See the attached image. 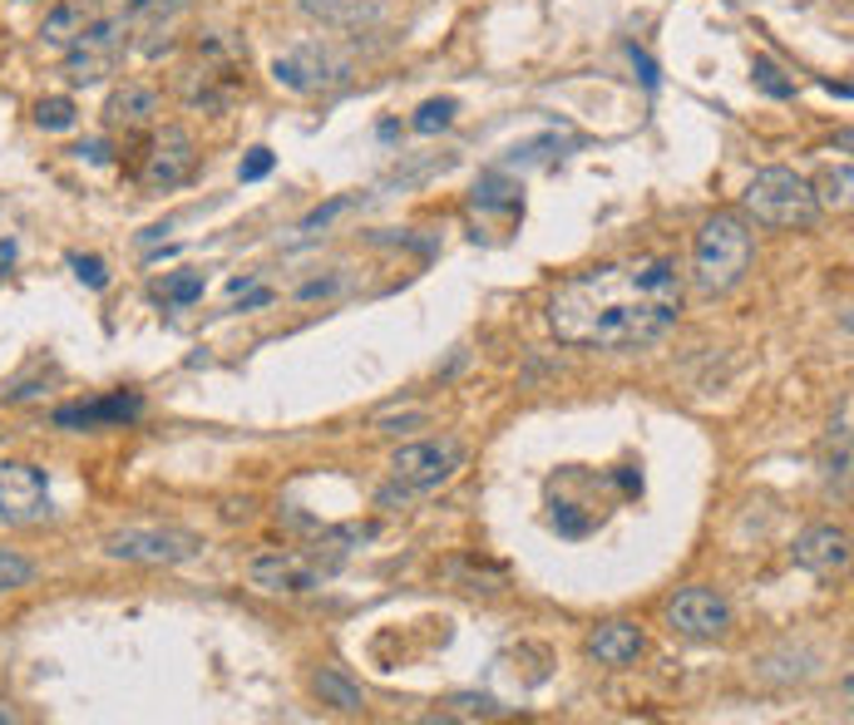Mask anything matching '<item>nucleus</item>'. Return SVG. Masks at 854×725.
<instances>
[{"mask_svg": "<svg viewBox=\"0 0 854 725\" xmlns=\"http://www.w3.org/2000/svg\"><path fill=\"white\" fill-rule=\"evenodd\" d=\"M681 316V272L667 257L602 262L549 296V326L563 345L583 351H637L662 341Z\"/></svg>", "mask_w": 854, "mask_h": 725, "instance_id": "f257e3e1", "label": "nucleus"}, {"mask_svg": "<svg viewBox=\"0 0 854 725\" xmlns=\"http://www.w3.org/2000/svg\"><path fill=\"white\" fill-rule=\"evenodd\" d=\"M750 257H756V233L742 213H711L691 242V282L706 296H726L746 282Z\"/></svg>", "mask_w": 854, "mask_h": 725, "instance_id": "f03ea898", "label": "nucleus"}, {"mask_svg": "<svg viewBox=\"0 0 854 725\" xmlns=\"http://www.w3.org/2000/svg\"><path fill=\"white\" fill-rule=\"evenodd\" d=\"M742 213L756 227L791 233V227H815L819 198L795 168H756L746 183V193H742Z\"/></svg>", "mask_w": 854, "mask_h": 725, "instance_id": "7ed1b4c3", "label": "nucleus"}, {"mask_svg": "<svg viewBox=\"0 0 854 725\" xmlns=\"http://www.w3.org/2000/svg\"><path fill=\"white\" fill-rule=\"evenodd\" d=\"M105 552L114 562H139V568H178L203 552V538L188 528H154V523H129L105 533Z\"/></svg>", "mask_w": 854, "mask_h": 725, "instance_id": "20e7f679", "label": "nucleus"}, {"mask_svg": "<svg viewBox=\"0 0 854 725\" xmlns=\"http://www.w3.org/2000/svg\"><path fill=\"white\" fill-rule=\"evenodd\" d=\"M124 50H129V20L124 16H95L89 30L65 50V79L75 89H89V85H105V79L119 69Z\"/></svg>", "mask_w": 854, "mask_h": 725, "instance_id": "39448f33", "label": "nucleus"}, {"mask_svg": "<svg viewBox=\"0 0 854 725\" xmlns=\"http://www.w3.org/2000/svg\"><path fill=\"white\" fill-rule=\"evenodd\" d=\"M272 79L292 95H326L351 79V55H341L332 40H302L272 60Z\"/></svg>", "mask_w": 854, "mask_h": 725, "instance_id": "423d86ee", "label": "nucleus"}, {"mask_svg": "<svg viewBox=\"0 0 854 725\" xmlns=\"http://www.w3.org/2000/svg\"><path fill=\"white\" fill-rule=\"evenodd\" d=\"M464 444L454 440V434H440V440H415V444H401L391 454V479L401 483L405 493H430L440 489V483H450L454 474L464 469Z\"/></svg>", "mask_w": 854, "mask_h": 725, "instance_id": "0eeeda50", "label": "nucleus"}, {"mask_svg": "<svg viewBox=\"0 0 854 725\" xmlns=\"http://www.w3.org/2000/svg\"><path fill=\"white\" fill-rule=\"evenodd\" d=\"M50 518V479L26 459H0V528H30Z\"/></svg>", "mask_w": 854, "mask_h": 725, "instance_id": "6e6552de", "label": "nucleus"}, {"mask_svg": "<svg viewBox=\"0 0 854 725\" xmlns=\"http://www.w3.org/2000/svg\"><path fill=\"white\" fill-rule=\"evenodd\" d=\"M667 621L687 641H716L732 631V602L722 592H711V587H681L667 602Z\"/></svg>", "mask_w": 854, "mask_h": 725, "instance_id": "1a4fd4ad", "label": "nucleus"}, {"mask_svg": "<svg viewBox=\"0 0 854 725\" xmlns=\"http://www.w3.org/2000/svg\"><path fill=\"white\" fill-rule=\"evenodd\" d=\"M193 168H198L193 134L174 124V129H158L154 134V148H149V158H144V168H139V183L149 193H168V188H178V183H188Z\"/></svg>", "mask_w": 854, "mask_h": 725, "instance_id": "9d476101", "label": "nucleus"}, {"mask_svg": "<svg viewBox=\"0 0 854 725\" xmlns=\"http://www.w3.org/2000/svg\"><path fill=\"white\" fill-rule=\"evenodd\" d=\"M247 582L267 597H302V592H316L326 578L297 552H257L247 562Z\"/></svg>", "mask_w": 854, "mask_h": 725, "instance_id": "9b49d317", "label": "nucleus"}, {"mask_svg": "<svg viewBox=\"0 0 854 725\" xmlns=\"http://www.w3.org/2000/svg\"><path fill=\"white\" fill-rule=\"evenodd\" d=\"M795 562L815 578H835V572L850 568V533L835 523H815L795 538Z\"/></svg>", "mask_w": 854, "mask_h": 725, "instance_id": "f8f14e48", "label": "nucleus"}, {"mask_svg": "<svg viewBox=\"0 0 854 725\" xmlns=\"http://www.w3.org/2000/svg\"><path fill=\"white\" fill-rule=\"evenodd\" d=\"M642 651H647V637H642V627L628 621V617L598 621V627L588 631V656H593L598 666H632Z\"/></svg>", "mask_w": 854, "mask_h": 725, "instance_id": "ddd939ff", "label": "nucleus"}, {"mask_svg": "<svg viewBox=\"0 0 854 725\" xmlns=\"http://www.w3.org/2000/svg\"><path fill=\"white\" fill-rule=\"evenodd\" d=\"M158 109H164V99H158L154 85H124V89H114L109 104H105V124L109 129H124V134H139L158 119Z\"/></svg>", "mask_w": 854, "mask_h": 725, "instance_id": "4468645a", "label": "nucleus"}, {"mask_svg": "<svg viewBox=\"0 0 854 725\" xmlns=\"http://www.w3.org/2000/svg\"><path fill=\"white\" fill-rule=\"evenodd\" d=\"M99 16V0H55L40 20V45L50 50H70L79 35L89 30V20Z\"/></svg>", "mask_w": 854, "mask_h": 725, "instance_id": "2eb2a0df", "label": "nucleus"}, {"mask_svg": "<svg viewBox=\"0 0 854 725\" xmlns=\"http://www.w3.org/2000/svg\"><path fill=\"white\" fill-rule=\"evenodd\" d=\"M139 410H144L139 395H109V400H89V405H65V410H55V424H60V430H95V424L139 420Z\"/></svg>", "mask_w": 854, "mask_h": 725, "instance_id": "dca6fc26", "label": "nucleus"}, {"mask_svg": "<svg viewBox=\"0 0 854 725\" xmlns=\"http://www.w3.org/2000/svg\"><path fill=\"white\" fill-rule=\"evenodd\" d=\"M371 538V528H356V523H341V528H322L316 533V543L312 552H306V562H312L322 578H332V572H341L351 562V552H356L361 543Z\"/></svg>", "mask_w": 854, "mask_h": 725, "instance_id": "f3484780", "label": "nucleus"}, {"mask_svg": "<svg viewBox=\"0 0 854 725\" xmlns=\"http://www.w3.org/2000/svg\"><path fill=\"white\" fill-rule=\"evenodd\" d=\"M312 690L322 696V706L341 711V716H361V711H366V690L351 682L341 666H322V672L312 676Z\"/></svg>", "mask_w": 854, "mask_h": 725, "instance_id": "a211bd4d", "label": "nucleus"}, {"mask_svg": "<svg viewBox=\"0 0 854 725\" xmlns=\"http://www.w3.org/2000/svg\"><path fill=\"white\" fill-rule=\"evenodd\" d=\"M297 6L306 10V16L336 20V26H375L391 0H297Z\"/></svg>", "mask_w": 854, "mask_h": 725, "instance_id": "6ab92c4d", "label": "nucleus"}, {"mask_svg": "<svg viewBox=\"0 0 854 725\" xmlns=\"http://www.w3.org/2000/svg\"><path fill=\"white\" fill-rule=\"evenodd\" d=\"M75 119H79V109H75V99H65V95H45L36 104V124L45 134H65V129H75Z\"/></svg>", "mask_w": 854, "mask_h": 725, "instance_id": "aec40b11", "label": "nucleus"}, {"mask_svg": "<svg viewBox=\"0 0 854 725\" xmlns=\"http://www.w3.org/2000/svg\"><path fill=\"white\" fill-rule=\"evenodd\" d=\"M440 716L445 721H494V716H504V706L494 696H450Z\"/></svg>", "mask_w": 854, "mask_h": 725, "instance_id": "412c9836", "label": "nucleus"}, {"mask_svg": "<svg viewBox=\"0 0 854 725\" xmlns=\"http://www.w3.org/2000/svg\"><path fill=\"white\" fill-rule=\"evenodd\" d=\"M811 188H815L819 207H850L854 173H850V164H840V168H830V173H825V178H819V183H811Z\"/></svg>", "mask_w": 854, "mask_h": 725, "instance_id": "4be33fe9", "label": "nucleus"}, {"mask_svg": "<svg viewBox=\"0 0 854 725\" xmlns=\"http://www.w3.org/2000/svg\"><path fill=\"white\" fill-rule=\"evenodd\" d=\"M36 582V562L20 558L16 548H0V592H20Z\"/></svg>", "mask_w": 854, "mask_h": 725, "instance_id": "5701e85b", "label": "nucleus"}, {"mask_svg": "<svg viewBox=\"0 0 854 725\" xmlns=\"http://www.w3.org/2000/svg\"><path fill=\"white\" fill-rule=\"evenodd\" d=\"M454 114H460V104L454 99H425L410 124H415V134H440V129H450L454 124Z\"/></svg>", "mask_w": 854, "mask_h": 725, "instance_id": "b1692460", "label": "nucleus"}, {"mask_svg": "<svg viewBox=\"0 0 854 725\" xmlns=\"http://www.w3.org/2000/svg\"><path fill=\"white\" fill-rule=\"evenodd\" d=\"M750 75H756V85L766 89L770 99H795V79H785L781 65L766 60V55H756V60H750Z\"/></svg>", "mask_w": 854, "mask_h": 725, "instance_id": "393cba45", "label": "nucleus"}, {"mask_svg": "<svg viewBox=\"0 0 854 725\" xmlns=\"http://www.w3.org/2000/svg\"><path fill=\"white\" fill-rule=\"evenodd\" d=\"M203 296V276L198 272H174L164 282V302L168 306H188V302H198Z\"/></svg>", "mask_w": 854, "mask_h": 725, "instance_id": "a878e982", "label": "nucleus"}, {"mask_svg": "<svg viewBox=\"0 0 854 725\" xmlns=\"http://www.w3.org/2000/svg\"><path fill=\"white\" fill-rule=\"evenodd\" d=\"M430 414L425 410H401V414H375V434H410L420 430Z\"/></svg>", "mask_w": 854, "mask_h": 725, "instance_id": "bb28decb", "label": "nucleus"}, {"mask_svg": "<svg viewBox=\"0 0 854 725\" xmlns=\"http://www.w3.org/2000/svg\"><path fill=\"white\" fill-rule=\"evenodd\" d=\"M356 203V198H332V203H322V207H312V213L302 217V233H316V227H332L341 213H346V207Z\"/></svg>", "mask_w": 854, "mask_h": 725, "instance_id": "cd10ccee", "label": "nucleus"}, {"mask_svg": "<svg viewBox=\"0 0 854 725\" xmlns=\"http://www.w3.org/2000/svg\"><path fill=\"white\" fill-rule=\"evenodd\" d=\"M70 267H75L79 282H85V286H95V292H105V286H109V272H105V262H99V257H79V252H75V257H70Z\"/></svg>", "mask_w": 854, "mask_h": 725, "instance_id": "c85d7f7f", "label": "nucleus"}, {"mask_svg": "<svg viewBox=\"0 0 854 725\" xmlns=\"http://www.w3.org/2000/svg\"><path fill=\"white\" fill-rule=\"evenodd\" d=\"M267 173H272V148H253V154L243 158V168H237V178L257 183V178H267Z\"/></svg>", "mask_w": 854, "mask_h": 725, "instance_id": "c756f323", "label": "nucleus"}, {"mask_svg": "<svg viewBox=\"0 0 854 725\" xmlns=\"http://www.w3.org/2000/svg\"><path fill=\"white\" fill-rule=\"evenodd\" d=\"M632 65L642 69V85H647V89H657V69H652V60H647L642 50H637V45H632Z\"/></svg>", "mask_w": 854, "mask_h": 725, "instance_id": "7c9ffc66", "label": "nucleus"}, {"mask_svg": "<svg viewBox=\"0 0 854 725\" xmlns=\"http://www.w3.org/2000/svg\"><path fill=\"white\" fill-rule=\"evenodd\" d=\"M272 302V292H267V286H257V292H247L243 296V311H253V306H267Z\"/></svg>", "mask_w": 854, "mask_h": 725, "instance_id": "2f4dec72", "label": "nucleus"}, {"mask_svg": "<svg viewBox=\"0 0 854 725\" xmlns=\"http://www.w3.org/2000/svg\"><path fill=\"white\" fill-rule=\"evenodd\" d=\"M6 721H10V716H6V711H0V725H6Z\"/></svg>", "mask_w": 854, "mask_h": 725, "instance_id": "473e14b6", "label": "nucleus"}]
</instances>
